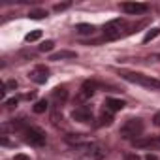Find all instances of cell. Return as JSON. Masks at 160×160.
I'll return each mask as SVG.
<instances>
[{
  "mask_svg": "<svg viewBox=\"0 0 160 160\" xmlns=\"http://www.w3.org/2000/svg\"><path fill=\"white\" fill-rule=\"evenodd\" d=\"M45 15H47L45 10H30V12H28V17H30V19H42V17H45Z\"/></svg>",
  "mask_w": 160,
  "mask_h": 160,
  "instance_id": "cell-18",
  "label": "cell"
},
{
  "mask_svg": "<svg viewBox=\"0 0 160 160\" xmlns=\"http://www.w3.org/2000/svg\"><path fill=\"white\" fill-rule=\"evenodd\" d=\"M66 98H68V91H66L64 87H57V89L53 91V100H55L57 104L66 102Z\"/></svg>",
  "mask_w": 160,
  "mask_h": 160,
  "instance_id": "cell-13",
  "label": "cell"
},
{
  "mask_svg": "<svg viewBox=\"0 0 160 160\" xmlns=\"http://www.w3.org/2000/svg\"><path fill=\"white\" fill-rule=\"evenodd\" d=\"M121 10L130 15H139V13H147L149 6L141 4V2H124V4H121Z\"/></svg>",
  "mask_w": 160,
  "mask_h": 160,
  "instance_id": "cell-7",
  "label": "cell"
},
{
  "mask_svg": "<svg viewBox=\"0 0 160 160\" xmlns=\"http://www.w3.org/2000/svg\"><path fill=\"white\" fill-rule=\"evenodd\" d=\"M96 83L94 81H85L83 85H81V89H79V92H77V96H75V100L79 102V104H85L87 100H91L92 96H94V92H96Z\"/></svg>",
  "mask_w": 160,
  "mask_h": 160,
  "instance_id": "cell-5",
  "label": "cell"
},
{
  "mask_svg": "<svg viewBox=\"0 0 160 160\" xmlns=\"http://www.w3.org/2000/svg\"><path fill=\"white\" fill-rule=\"evenodd\" d=\"M124 79H128V81L132 83H138V85H143V87H151V89H160V81H156V79H151V77H145L141 73H122Z\"/></svg>",
  "mask_w": 160,
  "mask_h": 160,
  "instance_id": "cell-4",
  "label": "cell"
},
{
  "mask_svg": "<svg viewBox=\"0 0 160 160\" xmlns=\"http://www.w3.org/2000/svg\"><path fill=\"white\" fill-rule=\"evenodd\" d=\"M40 38H42V30H32V32H28V34L25 36L27 42H36V40H40Z\"/></svg>",
  "mask_w": 160,
  "mask_h": 160,
  "instance_id": "cell-19",
  "label": "cell"
},
{
  "mask_svg": "<svg viewBox=\"0 0 160 160\" xmlns=\"http://www.w3.org/2000/svg\"><path fill=\"white\" fill-rule=\"evenodd\" d=\"M147 160H156V156L154 154H147Z\"/></svg>",
  "mask_w": 160,
  "mask_h": 160,
  "instance_id": "cell-28",
  "label": "cell"
},
{
  "mask_svg": "<svg viewBox=\"0 0 160 160\" xmlns=\"http://www.w3.org/2000/svg\"><path fill=\"white\" fill-rule=\"evenodd\" d=\"M126 160H139V156H138V154H128Z\"/></svg>",
  "mask_w": 160,
  "mask_h": 160,
  "instance_id": "cell-27",
  "label": "cell"
},
{
  "mask_svg": "<svg viewBox=\"0 0 160 160\" xmlns=\"http://www.w3.org/2000/svg\"><path fill=\"white\" fill-rule=\"evenodd\" d=\"M134 147H147V149H160V136L149 139H134Z\"/></svg>",
  "mask_w": 160,
  "mask_h": 160,
  "instance_id": "cell-9",
  "label": "cell"
},
{
  "mask_svg": "<svg viewBox=\"0 0 160 160\" xmlns=\"http://www.w3.org/2000/svg\"><path fill=\"white\" fill-rule=\"evenodd\" d=\"M126 32H130V30H128V23L124 19H113L104 27V34L108 40H117V38L124 36Z\"/></svg>",
  "mask_w": 160,
  "mask_h": 160,
  "instance_id": "cell-2",
  "label": "cell"
},
{
  "mask_svg": "<svg viewBox=\"0 0 160 160\" xmlns=\"http://www.w3.org/2000/svg\"><path fill=\"white\" fill-rule=\"evenodd\" d=\"M4 89H8V91H15V89H17V81H13V79H12V81H8V83L4 85Z\"/></svg>",
  "mask_w": 160,
  "mask_h": 160,
  "instance_id": "cell-22",
  "label": "cell"
},
{
  "mask_svg": "<svg viewBox=\"0 0 160 160\" xmlns=\"http://www.w3.org/2000/svg\"><path fill=\"white\" fill-rule=\"evenodd\" d=\"M89 156L94 158V160H104L106 158V149L100 147V145H91L89 147Z\"/></svg>",
  "mask_w": 160,
  "mask_h": 160,
  "instance_id": "cell-12",
  "label": "cell"
},
{
  "mask_svg": "<svg viewBox=\"0 0 160 160\" xmlns=\"http://www.w3.org/2000/svg\"><path fill=\"white\" fill-rule=\"evenodd\" d=\"M111 121H113V113L106 109L98 119V126H108V124H111Z\"/></svg>",
  "mask_w": 160,
  "mask_h": 160,
  "instance_id": "cell-15",
  "label": "cell"
},
{
  "mask_svg": "<svg viewBox=\"0 0 160 160\" xmlns=\"http://www.w3.org/2000/svg\"><path fill=\"white\" fill-rule=\"evenodd\" d=\"M6 106H8V108H15V106H17V98H10V100L6 102Z\"/></svg>",
  "mask_w": 160,
  "mask_h": 160,
  "instance_id": "cell-24",
  "label": "cell"
},
{
  "mask_svg": "<svg viewBox=\"0 0 160 160\" xmlns=\"http://www.w3.org/2000/svg\"><path fill=\"white\" fill-rule=\"evenodd\" d=\"M25 139L34 147H42L45 143V132L38 126H30V128L25 130Z\"/></svg>",
  "mask_w": 160,
  "mask_h": 160,
  "instance_id": "cell-3",
  "label": "cell"
},
{
  "mask_svg": "<svg viewBox=\"0 0 160 160\" xmlns=\"http://www.w3.org/2000/svg\"><path fill=\"white\" fill-rule=\"evenodd\" d=\"M66 8H70V2H64V4H55V12H62V10H66Z\"/></svg>",
  "mask_w": 160,
  "mask_h": 160,
  "instance_id": "cell-23",
  "label": "cell"
},
{
  "mask_svg": "<svg viewBox=\"0 0 160 160\" xmlns=\"http://www.w3.org/2000/svg\"><path fill=\"white\" fill-rule=\"evenodd\" d=\"M104 106H106L108 111L113 113V111H121V109L124 108V102H122V100H117V98H106V104H104Z\"/></svg>",
  "mask_w": 160,
  "mask_h": 160,
  "instance_id": "cell-11",
  "label": "cell"
},
{
  "mask_svg": "<svg viewBox=\"0 0 160 160\" xmlns=\"http://www.w3.org/2000/svg\"><path fill=\"white\" fill-rule=\"evenodd\" d=\"M141 132H143V121H141V119H128V121L121 126V130H119L121 138L130 139V141L138 139V136H139Z\"/></svg>",
  "mask_w": 160,
  "mask_h": 160,
  "instance_id": "cell-1",
  "label": "cell"
},
{
  "mask_svg": "<svg viewBox=\"0 0 160 160\" xmlns=\"http://www.w3.org/2000/svg\"><path fill=\"white\" fill-rule=\"evenodd\" d=\"M45 109H47V100H38V102L34 104V108H32L34 113H43Z\"/></svg>",
  "mask_w": 160,
  "mask_h": 160,
  "instance_id": "cell-16",
  "label": "cell"
},
{
  "mask_svg": "<svg viewBox=\"0 0 160 160\" xmlns=\"http://www.w3.org/2000/svg\"><path fill=\"white\" fill-rule=\"evenodd\" d=\"M158 34H160V28H152V30H149V32L145 34L143 42H145V43H149V42H151V40H154V38H156Z\"/></svg>",
  "mask_w": 160,
  "mask_h": 160,
  "instance_id": "cell-20",
  "label": "cell"
},
{
  "mask_svg": "<svg viewBox=\"0 0 160 160\" xmlns=\"http://www.w3.org/2000/svg\"><path fill=\"white\" fill-rule=\"evenodd\" d=\"M15 160H30V156H27V154H15Z\"/></svg>",
  "mask_w": 160,
  "mask_h": 160,
  "instance_id": "cell-25",
  "label": "cell"
},
{
  "mask_svg": "<svg viewBox=\"0 0 160 160\" xmlns=\"http://www.w3.org/2000/svg\"><path fill=\"white\" fill-rule=\"evenodd\" d=\"M77 55L73 51H58V53H53L51 55V60H62V58H75Z\"/></svg>",
  "mask_w": 160,
  "mask_h": 160,
  "instance_id": "cell-14",
  "label": "cell"
},
{
  "mask_svg": "<svg viewBox=\"0 0 160 160\" xmlns=\"http://www.w3.org/2000/svg\"><path fill=\"white\" fill-rule=\"evenodd\" d=\"M64 139H66V143H70V145H89V143H91V139H89L85 134H68Z\"/></svg>",
  "mask_w": 160,
  "mask_h": 160,
  "instance_id": "cell-10",
  "label": "cell"
},
{
  "mask_svg": "<svg viewBox=\"0 0 160 160\" xmlns=\"http://www.w3.org/2000/svg\"><path fill=\"white\" fill-rule=\"evenodd\" d=\"M152 121H154V124H156V126H160V111L152 117Z\"/></svg>",
  "mask_w": 160,
  "mask_h": 160,
  "instance_id": "cell-26",
  "label": "cell"
},
{
  "mask_svg": "<svg viewBox=\"0 0 160 160\" xmlns=\"http://www.w3.org/2000/svg\"><path fill=\"white\" fill-rule=\"evenodd\" d=\"M30 79H32L34 83H38V85H43L47 79H49V70L45 66H36L30 72Z\"/></svg>",
  "mask_w": 160,
  "mask_h": 160,
  "instance_id": "cell-8",
  "label": "cell"
},
{
  "mask_svg": "<svg viewBox=\"0 0 160 160\" xmlns=\"http://www.w3.org/2000/svg\"><path fill=\"white\" fill-rule=\"evenodd\" d=\"M77 32L79 34H92L94 32V27L92 25H85V23L83 25H77Z\"/></svg>",
  "mask_w": 160,
  "mask_h": 160,
  "instance_id": "cell-17",
  "label": "cell"
},
{
  "mask_svg": "<svg viewBox=\"0 0 160 160\" xmlns=\"http://www.w3.org/2000/svg\"><path fill=\"white\" fill-rule=\"evenodd\" d=\"M72 119L77 122H91L92 121V109L89 106H81L72 111Z\"/></svg>",
  "mask_w": 160,
  "mask_h": 160,
  "instance_id": "cell-6",
  "label": "cell"
},
{
  "mask_svg": "<svg viewBox=\"0 0 160 160\" xmlns=\"http://www.w3.org/2000/svg\"><path fill=\"white\" fill-rule=\"evenodd\" d=\"M53 45H55V42H53V40H45V42H43L38 49H40L42 53H49V51L53 49Z\"/></svg>",
  "mask_w": 160,
  "mask_h": 160,
  "instance_id": "cell-21",
  "label": "cell"
}]
</instances>
